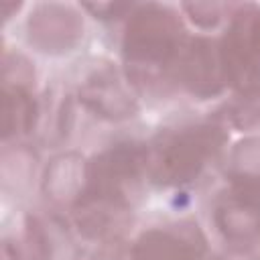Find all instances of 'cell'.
<instances>
[{
  "mask_svg": "<svg viewBox=\"0 0 260 260\" xmlns=\"http://www.w3.org/2000/svg\"><path fill=\"white\" fill-rule=\"evenodd\" d=\"M223 142L225 132L215 124L185 126L165 136L154 154L148 156V175L162 187L189 183L217 156Z\"/></svg>",
  "mask_w": 260,
  "mask_h": 260,
  "instance_id": "obj_2",
  "label": "cell"
},
{
  "mask_svg": "<svg viewBox=\"0 0 260 260\" xmlns=\"http://www.w3.org/2000/svg\"><path fill=\"white\" fill-rule=\"evenodd\" d=\"M228 114L234 126L250 128L260 120V87L250 91H240L236 100L228 106Z\"/></svg>",
  "mask_w": 260,
  "mask_h": 260,
  "instance_id": "obj_9",
  "label": "cell"
},
{
  "mask_svg": "<svg viewBox=\"0 0 260 260\" xmlns=\"http://www.w3.org/2000/svg\"><path fill=\"white\" fill-rule=\"evenodd\" d=\"M213 219L219 234L240 246H252L260 240V187L232 181L213 207Z\"/></svg>",
  "mask_w": 260,
  "mask_h": 260,
  "instance_id": "obj_3",
  "label": "cell"
},
{
  "mask_svg": "<svg viewBox=\"0 0 260 260\" xmlns=\"http://www.w3.org/2000/svg\"><path fill=\"white\" fill-rule=\"evenodd\" d=\"M183 8L187 12H191V20L195 24H199L201 28H209V26L217 24V20L221 18V10L225 6H221V4H185Z\"/></svg>",
  "mask_w": 260,
  "mask_h": 260,
  "instance_id": "obj_10",
  "label": "cell"
},
{
  "mask_svg": "<svg viewBox=\"0 0 260 260\" xmlns=\"http://www.w3.org/2000/svg\"><path fill=\"white\" fill-rule=\"evenodd\" d=\"M79 98L89 110L110 120L132 116V112L136 110L134 100H130V95L126 93L118 75L112 69L95 71L79 87Z\"/></svg>",
  "mask_w": 260,
  "mask_h": 260,
  "instance_id": "obj_6",
  "label": "cell"
},
{
  "mask_svg": "<svg viewBox=\"0 0 260 260\" xmlns=\"http://www.w3.org/2000/svg\"><path fill=\"white\" fill-rule=\"evenodd\" d=\"M30 75L16 71V79H4V138L26 134L35 126L37 104L28 87Z\"/></svg>",
  "mask_w": 260,
  "mask_h": 260,
  "instance_id": "obj_7",
  "label": "cell"
},
{
  "mask_svg": "<svg viewBox=\"0 0 260 260\" xmlns=\"http://www.w3.org/2000/svg\"><path fill=\"white\" fill-rule=\"evenodd\" d=\"M57 30L59 37V47L61 51H69V47L77 41L79 37V20L77 14H73L65 6H39L35 16L28 20V39L43 35L47 30Z\"/></svg>",
  "mask_w": 260,
  "mask_h": 260,
  "instance_id": "obj_8",
  "label": "cell"
},
{
  "mask_svg": "<svg viewBox=\"0 0 260 260\" xmlns=\"http://www.w3.org/2000/svg\"><path fill=\"white\" fill-rule=\"evenodd\" d=\"M173 77L193 95L205 100L225 87L219 45L209 39H189L173 69Z\"/></svg>",
  "mask_w": 260,
  "mask_h": 260,
  "instance_id": "obj_4",
  "label": "cell"
},
{
  "mask_svg": "<svg viewBox=\"0 0 260 260\" xmlns=\"http://www.w3.org/2000/svg\"><path fill=\"white\" fill-rule=\"evenodd\" d=\"M205 238L193 223H171L144 232L132 246L134 260H201Z\"/></svg>",
  "mask_w": 260,
  "mask_h": 260,
  "instance_id": "obj_5",
  "label": "cell"
},
{
  "mask_svg": "<svg viewBox=\"0 0 260 260\" xmlns=\"http://www.w3.org/2000/svg\"><path fill=\"white\" fill-rule=\"evenodd\" d=\"M187 39L179 16L158 4H144L126 24L122 53L130 81L136 85L162 81L179 61Z\"/></svg>",
  "mask_w": 260,
  "mask_h": 260,
  "instance_id": "obj_1",
  "label": "cell"
}]
</instances>
